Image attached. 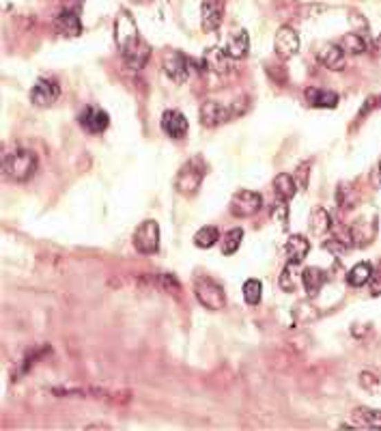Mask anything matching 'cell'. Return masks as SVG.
I'll return each instance as SVG.
<instances>
[{
    "mask_svg": "<svg viewBox=\"0 0 381 431\" xmlns=\"http://www.w3.org/2000/svg\"><path fill=\"white\" fill-rule=\"evenodd\" d=\"M115 41L117 48L123 54L125 65L132 71H140L144 65H147L149 57H151V46L142 39V35L134 22L132 13L127 9H121L117 13L115 20Z\"/></svg>",
    "mask_w": 381,
    "mask_h": 431,
    "instance_id": "cell-1",
    "label": "cell"
},
{
    "mask_svg": "<svg viewBox=\"0 0 381 431\" xmlns=\"http://www.w3.org/2000/svg\"><path fill=\"white\" fill-rule=\"evenodd\" d=\"M205 173H207V164L203 162V157H192V160H188L186 164L179 169V173H177L175 190L181 196H194L198 190H201Z\"/></svg>",
    "mask_w": 381,
    "mask_h": 431,
    "instance_id": "cell-2",
    "label": "cell"
},
{
    "mask_svg": "<svg viewBox=\"0 0 381 431\" xmlns=\"http://www.w3.org/2000/svg\"><path fill=\"white\" fill-rule=\"evenodd\" d=\"M39 157L28 149H17L5 157V173L13 182H28V179L37 173Z\"/></svg>",
    "mask_w": 381,
    "mask_h": 431,
    "instance_id": "cell-3",
    "label": "cell"
},
{
    "mask_svg": "<svg viewBox=\"0 0 381 431\" xmlns=\"http://www.w3.org/2000/svg\"><path fill=\"white\" fill-rule=\"evenodd\" d=\"M196 300L203 304L209 311H224L226 309V294L222 289L220 282H215L213 278H198L194 285Z\"/></svg>",
    "mask_w": 381,
    "mask_h": 431,
    "instance_id": "cell-4",
    "label": "cell"
},
{
    "mask_svg": "<svg viewBox=\"0 0 381 431\" xmlns=\"http://www.w3.org/2000/svg\"><path fill=\"white\" fill-rule=\"evenodd\" d=\"M192 67H194V61L188 59L181 50H166L164 57H162V69H164V74L175 84L188 82V78L192 74Z\"/></svg>",
    "mask_w": 381,
    "mask_h": 431,
    "instance_id": "cell-5",
    "label": "cell"
},
{
    "mask_svg": "<svg viewBox=\"0 0 381 431\" xmlns=\"http://www.w3.org/2000/svg\"><path fill=\"white\" fill-rule=\"evenodd\" d=\"M228 207L235 218H252L263 207V196L254 190H237L233 194Z\"/></svg>",
    "mask_w": 381,
    "mask_h": 431,
    "instance_id": "cell-6",
    "label": "cell"
},
{
    "mask_svg": "<svg viewBox=\"0 0 381 431\" xmlns=\"http://www.w3.org/2000/svg\"><path fill=\"white\" fill-rule=\"evenodd\" d=\"M134 248L142 255H155L159 250V224L155 220H144L134 231Z\"/></svg>",
    "mask_w": 381,
    "mask_h": 431,
    "instance_id": "cell-7",
    "label": "cell"
},
{
    "mask_svg": "<svg viewBox=\"0 0 381 431\" xmlns=\"http://www.w3.org/2000/svg\"><path fill=\"white\" fill-rule=\"evenodd\" d=\"M274 52L282 61H289L300 52V35L293 26H280L274 37Z\"/></svg>",
    "mask_w": 381,
    "mask_h": 431,
    "instance_id": "cell-8",
    "label": "cell"
},
{
    "mask_svg": "<svg viewBox=\"0 0 381 431\" xmlns=\"http://www.w3.org/2000/svg\"><path fill=\"white\" fill-rule=\"evenodd\" d=\"M78 123L88 134H104L110 125V115L99 106H86L78 117Z\"/></svg>",
    "mask_w": 381,
    "mask_h": 431,
    "instance_id": "cell-9",
    "label": "cell"
},
{
    "mask_svg": "<svg viewBox=\"0 0 381 431\" xmlns=\"http://www.w3.org/2000/svg\"><path fill=\"white\" fill-rule=\"evenodd\" d=\"M61 97V86L52 78H39L30 88V102L39 108H48Z\"/></svg>",
    "mask_w": 381,
    "mask_h": 431,
    "instance_id": "cell-10",
    "label": "cell"
},
{
    "mask_svg": "<svg viewBox=\"0 0 381 431\" xmlns=\"http://www.w3.org/2000/svg\"><path fill=\"white\" fill-rule=\"evenodd\" d=\"M377 236V218H358L349 227V242L355 248H364L369 246Z\"/></svg>",
    "mask_w": 381,
    "mask_h": 431,
    "instance_id": "cell-11",
    "label": "cell"
},
{
    "mask_svg": "<svg viewBox=\"0 0 381 431\" xmlns=\"http://www.w3.org/2000/svg\"><path fill=\"white\" fill-rule=\"evenodd\" d=\"M198 115H201V123L205 125V128H217V125L235 119L231 106H224L220 102H205Z\"/></svg>",
    "mask_w": 381,
    "mask_h": 431,
    "instance_id": "cell-12",
    "label": "cell"
},
{
    "mask_svg": "<svg viewBox=\"0 0 381 431\" xmlns=\"http://www.w3.org/2000/svg\"><path fill=\"white\" fill-rule=\"evenodd\" d=\"M224 20V3L222 0H203L201 5V26L205 32H215Z\"/></svg>",
    "mask_w": 381,
    "mask_h": 431,
    "instance_id": "cell-13",
    "label": "cell"
},
{
    "mask_svg": "<svg viewBox=\"0 0 381 431\" xmlns=\"http://www.w3.org/2000/svg\"><path fill=\"white\" fill-rule=\"evenodd\" d=\"M162 130H164L170 138L181 140V138H186V134L190 130V123H188L184 113L166 111L164 115H162Z\"/></svg>",
    "mask_w": 381,
    "mask_h": 431,
    "instance_id": "cell-14",
    "label": "cell"
},
{
    "mask_svg": "<svg viewBox=\"0 0 381 431\" xmlns=\"http://www.w3.org/2000/svg\"><path fill=\"white\" fill-rule=\"evenodd\" d=\"M317 59L323 67H328L332 71H340L347 61V52H344L338 44H323L317 52Z\"/></svg>",
    "mask_w": 381,
    "mask_h": 431,
    "instance_id": "cell-15",
    "label": "cell"
},
{
    "mask_svg": "<svg viewBox=\"0 0 381 431\" xmlns=\"http://www.w3.org/2000/svg\"><path fill=\"white\" fill-rule=\"evenodd\" d=\"M54 28H57L59 35L71 39V37H80L82 35V22L78 13L74 11H61L57 17H54Z\"/></svg>",
    "mask_w": 381,
    "mask_h": 431,
    "instance_id": "cell-16",
    "label": "cell"
},
{
    "mask_svg": "<svg viewBox=\"0 0 381 431\" xmlns=\"http://www.w3.org/2000/svg\"><path fill=\"white\" fill-rule=\"evenodd\" d=\"M306 102L313 108H323V111H334L338 106V95L328 88H319V86H308L306 88Z\"/></svg>",
    "mask_w": 381,
    "mask_h": 431,
    "instance_id": "cell-17",
    "label": "cell"
},
{
    "mask_svg": "<svg viewBox=\"0 0 381 431\" xmlns=\"http://www.w3.org/2000/svg\"><path fill=\"white\" fill-rule=\"evenodd\" d=\"M284 253H286L289 263L300 265L306 259V255L311 253V242H308V238H304V236H291L284 246Z\"/></svg>",
    "mask_w": 381,
    "mask_h": 431,
    "instance_id": "cell-18",
    "label": "cell"
},
{
    "mask_svg": "<svg viewBox=\"0 0 381 431\" xmlns=\"http://www.w3.org/2000/svg\"><path fill=\"white\" fill-rule=\"evenodd\" d=\"M224 52L228 54L233 61L246 59L248 52H250V35H248V30H237V32H235L233 37L226 41Z\"/></svg>",
    "mask_w": 381,
    "mask_h": 431,
    "instance_id": "cell-19",
    "label": "cell"
},
{
    "mask_svg": "<svg viewBox=\"0 0 381 431\" xmlns=\"http://www.w3.org/2000/svg\"><path fill=\"white\" fill-rule=\"evenodd\" d=\"M302 282H304L306 294L315 298L323 289V285L328 282V274H325L321 267H306L302 272Z\"/></svg>",
    "mask_w": 381,
    "mask_h": 431,
    "instance_id": "cell-20",
    "label": "cell"
},
{
    "mask_svg": "<svg viewBox=\"0 0 381 431\" xmlns=\"http://www.w3.org/2000/svg\"><path fill=\"white\" fill-rule=\"evenodd\" d=\"M297 190H300L297 188V182H295V177L291 173H280L274 179V192H276V196H278V199H282V201H286V203L293 199Z\"/></svg>",
    "mask_w": 381,
    "mask_h": 431,
    "instance_id": "cell-21",
    "label": "cell"
},
{
    "mask_svg": "<svg viewBox=\"0 0 381 431\" xmlns=\"http://www.w3.org/2000/svg\"><path fill=\"white\" fill-rule=\"evenodd\" d=\"M330 229H332V216H330V211L325 209V207H317L311 213V231H313V236L323 238L325 233H330Z\"/></svg>",
    "mask_w": 381,
    "mask_h": 431,
    "instance_id": "cell-22",
    "label": "cell"
},
{
    "mask_svg": "<svg viewBox=\"0 0 381 431\" xmlns=\"http://www.w3.org/2000/svg\"><path fill=\"white\" fill-rule=\"evenodd\" d=\"M355 425L362 427H381V410H373V408H355L351 414Z\"/></svg>",
    "mask_w": 381,
    "mask_h": 431,
    "instance_id": "cell-23",
    "label": "cell"
},
{
    "mask_svg": "<svg viewBox=\"0 0 381 431\" xmlns=\"http://www.w3.org/2000/svg\"><path fill=\"white\" fill-rule=\"evenodd\" d=\"M373 276V265L371 263H358L347 272V285L349 287H364Z\"/></svg>",
    "mask_w": 381,
    "mask_h": 431,
    "instance_id": "cell-24",
    "label": "cell"
},
{
    "mask_svg": "<svg viewBox=\"0 0 381 431\" xmlns=\"http://www.w3.org/2000/svg\"><path fill=\"white\" fill-rule=\"evenodd\" d=\"M217 242H220V233H217L215 227H201L196 233H194V244L196 248H213Z\"/></svg>",
    "mask_w": 381,
    "mask_h": 431,
    "instance_id": "cell-25",
    "label": "cell"
},
{
    "mask_svg": "<svg viewBox=\"0 0 381 431\" xmlns=\"http://www.w3.org/2000/svg\"><path fill=\"white\" fill-rule=\"evenodd\" d=\"M338 46L347 52V54H364L367 52V39L362 37V35L358 32H349V35H344V37L338 41Z\"/></svg>",
    "mask_w": 381,
    "mask_h": 431,
    "instance_id": "cell-26",
    "label": "cell"
},
{
    "mask_svg": "<svg viewBox=\"0 0 381 431\" xmlns=\"http://www.w3.org/2000/svg\"><path fill=\"white\" fill-rule=\"evenodd\" d=\"M242 291H244V300L250 304V307H257V304L261 302V298H263V282L257 280V278H248L244 282Z\"/></svg>",
    "mask_w": 381,
    "mask_h": 431,
    "instance_id": "cell-27",
    "label": "cell"
},
{
    "mask_svg": "<svg viewBox=\"0 0 381 431\" xmlns=\"http://www.w3.org/2000/svg\"><path fill=\"white\" fill-rule=\"evenodd\" d=\"M242 242H244V231L242 229H231L222 240V253L224 255H235L240 250Z\"/></svg>",
    "mask_w": 381,
    "mask_h": 431,
    "instance_id": "cell-28",
    "label": "cell"
},
{
    "mask_svg": "<svg viewBox=\"0 0 381 431\" xmlns=\"http://www.w3.org/2000/svg\"><path fill=\"white\" fill-rule=\"evenodd\" d=\"M278 285H280V289L286 291V294H293L297 289V280H295V265L293 263H289L284 269H282V274L278 278Z\"/></svg>",
    "mask_w": 381,
    "mask_h": 431,
    "instance_id": "cell-29",
    "label": "cell"
},
{
    "mask_svg": "<svg viewBox=\"0 0 381 431\" xmlns=\"http://www.w3.org/2000/svg\"><path fill=\"white\" fill-rule=\"evenodd\" d=\"M271 220H274L276 224H280L282 229L289 227V207H286V201L278 199L274 203V207H271Z\"/></svg>",
    "mask_w": 381,
    "mask_h": 431,
    "instance_id": "cell-30",
    "label": "cell"
},
{
    "mask_svg": "<svg viewBox=\"0 0 381 431\" xmlns=\"http://www.w3.org/2000/svg\"><path fill=\"white\" fill-rule=\"evenodd\" d=\"M311 169H313V162H302V164L295 169V182H297V188L300 190H306L308 188V177H311Z\"/></svg>",
    "mask_w": 381,
    "mask_h": 431,
    "instance_id": "cell-31",
    "label": "cell"
},
{
    "mask_svg": "<svg viewBox=\"0 0 381 431\" xmlns=\"http://www.w3.org/2000/svg\"><path fill=\"white\" fill-rule=\"evenodd\" d=\"M325 250H330L332 255L336 257H342V255H347V250L351 248V242H342L338 238H332V240H325Z\"/></svg>",
    "mask_w": 381,
    "mask_h": 431,
    "instance_id": "cell-32",
    "label": "cell"
},
{
    "mask_svg": "<svg viewBox=\"0 0 381 431\" xmlns=\"http://www.w3.org/2000/svg\"><path fill=\"white\" fill-rule=\"evenodd\" d=\"M375 108H381V95H375V97H369L367 102H364V106L360 108V113H358V117H355V123H360L362 119H364L369 113H373Z\"/></svg>",
    "mask_w": 381,
    "mask_h": 431,
    "instance_id": "cell-33",
    "label": "cell"
},
{
    "mask_svg": "<svg viewBox=\"0 0 381 431\" xmlns=\"http://www.w3.org/2000/svg\"><path fill=\"white\" fill-rule=\"evenodd\" d=\"M360 384L362 386H367L371 390H375L379 386V380H377V375L371 373V371H364V373H360Z\"/></svg>",
    "mask_w": 381,
    "mask_h": 431,
    "instance_id": "cell-34",
    "label": "cell"
},
{
    "mask_svg": "<svg viewBox=\"0 0 381 431\" xmlns=\"http://www.w3.org/2000/svg\"><path fill=\"white\" fill-rule=\"evenodd\" d=\"M381 274H373L371 276V296H381V278H379Z\"/></svg>",
    "mask_w": 381,
    "mask_h": 431,
    "instance_id": "cell-35",
    "label": "cell"
},
{
    "mask_svg": "<svg viewBox=\"0 0 381 431\" xmlns=\"http://www.w3.org/2000/svg\"><path fill=\"white\" fill-rule=\"evenodd\" d=\"M377 44H379V48H381V35H379V39H377Z\"/></svg>",
    "mask_w": 381,
    "mask_h": 431,
    "instance_id": "cell-36",
    "label": "cell"
},
{
    "mask_svg": "<svg viewBox=\"0 0 381 431\" xmlns=\"http://www.w3.org/2000/svg\"><path fill=\"white\" fill-rule=\"evenodd\" d=\"M379 171H381V162H379Z\"/></svg>",
    "mask_w": 381,
    "mask_h": 431,
    "instance_id": "cell-37",
    "label": "cell"
}]
</instances>
